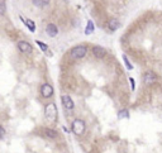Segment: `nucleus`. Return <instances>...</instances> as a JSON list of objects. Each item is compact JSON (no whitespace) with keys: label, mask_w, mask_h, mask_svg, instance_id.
<instances>
[{"label":"nucleus","mask_w":162,"mask_h":153,"mask_svg":"<svg viewBox=\"0 0 162 153\" xmlns=\"http://www.w3.org/2000/svg\"><path fill=\"white\" fill-rule=\"evenodd\" d=\"M86 53H88V47L85 44H79V46L72 47L68 54H70L71 60H80V58H84Z\"/></svg>","instance_id":"f257e3e1"},{"label":"nucleus","mask_w":162,"mask_h":153,"mask_svg":"<svg viewBox=\"0 0 162 153\" xmlns=\"http://www.w3.org/2000/svg\"><path fill=\"white\" fill-rule=\"evenodd\" d=\"M57 106L54 103H50L47 104L46 108H44V115H46V119L51 123H54L57 121Z\"/></svg>","instance_id":"f03ea898"},{"label":"nucleus","mask_w":162,"mask_h":153,"mask_svg":"<svg viewBox=\"0 0 162 153\" xmlns=\"http://www.w3.org/2000/svg\"><path fill=\"white\" fill-rule=\"evenodd\" d=\"M85 129H86V124H85V121L82 119H75L74 121H72L71 130H72V133L74 134L82 135L85 133Z\"/></svg>","instance_id":"7ed1b4c3"},{"label":"nucleus","mask_w":162,"mask_h":153,"mask_svg":"<svg viewBox=\"0 0 162 153\" xmlns=\"http://www.w3.org/2000/svg\"><path fill=\"white\" fill-rule=\"evenodd\" d=\"M158 81V76L153 71H146L142 76V82L144 85H153Z\"/></svg>","instance_id":"20e7f679"},{"label":"nucleus","mask_w":162,"mask_h":153,"mask_svg":"<svg viewBox=\"0 0 162 153\" xmlns=\"http://www.w3.org/2000/svg\"><path fill=\"white\" fill-rule=\"evenodd\" d=\"M39 91H41V95H42V97H44V99H50L51 96H53L54 90H53L52 85L44 82V83L41 85V90H39Z\"/></svg>","instance_id":"39448f33"},{"label":"nucleus","mask_w":162,"mask_h":153,"mask_svg":"<svg viewBox=\"0 0 162 153\" xmlns=\"http://www.w3.org/2000/svg\"><path fill=\"white\" fill-rule=\"evenodd\" d=\"M17 47H18V50L22 52V53H27V54L32 53V51H33L32 44L27 41H19L18 43H17Z\"/></svg>","instance_id":"423d86ee"},{"label":"nucleus","mask_w":162,"mask_h":153,"mask_svg":"<svg viewBox=\"0 0 162 153\" xmlns=\"http://www.w3.org/2000/svg\"><path fill=\"white\" fill-rule=\"evenodd\" d=\"M61 101L63 104V108L67 110H72L75 108V104H74V100L71 99L70 95H62L61 96Z\"/></svg>","instance_id":"0eeeda50"},{"label":"nucleus","mask_w":162,"mask_h":153,"mask_svg":"<svg viewBox=\"0 0 162 153\" xmlns=\"http://www.w3.org/2000/svg\"><path fill=\"white\" fill-rule=\"evenodd\" d=\"M91 53L94 54V57H96V58H104L106 56V50L101 46H94L91 48Z\"/></svg>","instance_id":"6e6552de"},{"label":"nucleus","mask_w":162,"mask_h":153,"mask_svg":"<svg viewBox=\"0 0 162 153\" xmlns=\"http://www.w3.org/2000/svg\"><path fill=\"white\" fill-rule=\"evenodd\" d=\"M46 33H47V36L48 37H51V38H54L58 34V28L56 24H53V23H50V24H47V27H46Z\"/></svg>","instance_id":"1a4fd4ad"},{"label":"nucleus","mask_w":162,"mask_h":153,"mask_svg":"<svg viewBox=\"0 0 162 153\" xmlns=\"http://www.w3.org/2000/svg\"><path fill=\"white\" fill-rule=\"evenodd\" d=\"M119 27H120V22L117 18L109 19V22H108V29L110 30V32H115V30H118Z\"/></svg>","instance_id":"9d476101"},{"label":"nucleus","mask_w":162,"mask_h":153,"mask_svg":"<svg viewBox=\"0 0 162 153\" xmlns=\"http://www.w3.org/2000/svg\"><path fill=\"white\" fill-rule=\"evenodd\" d=\"M20 19H22L23 22H24V24L28 27V29L30 30V32H32V33L36 32V23H34L33 20H30V19H24L22 15H20Z\"/></svg>","instance_id":"9b49d317"},{"label":"nucleus","mask_w":162,"mask_h":153,"mask_svg":"<svg viewBox=\"0 0 162 153\" xmlns=\"http://www.w3.org/2000/svg\"><path fill=\"white\" fill-rule=\"evenodd\" d=\"M33 5L37 8H46V6L51 3V0H32Z\"/></svg>","instance_id":"f8f14e48"},{"label":"nucleus","mask_w":162,"mask_h":153,"mask_svg":"<svg viewBox=\"0 0 162 153\" xmlns=\"http://www.w3.org/2000/svg\"><path fill=\"white\" fill-rule=\"evenodd\" d=\"M44 134H46V137L51 138V139H54L58 137V133L54 129H51V128H46L44 129Z\"/></svg>","instance_id":"ddd939ff"},{"label":"nucleus","mask_w":162,"mask_h":153,"mask_svg":"<svg viewBox=\"0 0 162 153\" xmlns=\"http://www.w3.org/2000/svg\"><path fill=\"white\" fill-rule=\"evenodd\" d=\"M95 27H94V23L91 22V20H89L88 22V26H86V29H85V34H91L94 32Z\"/></svg>","instance_id":"4468645a"},{"label":"nucleus","mask_w":162,"mask_h":153,"mask_svg":"<svg viewBox=\"0 0 162 153\" xmlns=\"http://www.w3.org/2000/svg\"><path fill=\"white\" fill-rule=\"evenodd\" d=\"M6 13V4L4 0H0V15H4Z\"/></svg>","instance_id":"2eb2a0df"},{"label":"nucleus","mask_w":162,"mask_h":153,"mask_svg":"<svg viewBox=\"0 0 162 153\" xmlns=\"http://www.w3.org/2000/svg\"><path fill=\"white\" fill-rule=\"evenodd\" d=\"M36 43H37V46H38L43 52H47L48 51V46H47L46 43H43V42H41V41H36Z\"/></svg>","instance_id":"dca6fc26"},{"label":"nucleus","mask_w":162,"mask_h":153,"mask_svg":"<svg viewBox=\"0 0 162 153\" xmlns=\"http://www.w3.org/2000/svg\"><path fill=\"white\" fill-rule=\"evenodd\" d=\"M123 61H124V65H125V67L128 68L129 71H130V70H133V66L130 65V62H129L128 58H127V56H125V54H123Z\"/></svg>","instance_id":"f3484780"},{"label":"nucleus","mask_w":162,"mask_h":153,"mask_svg":"<svg viewBox=\"0 0 162 153\" xmlns=\"http://www.w3.org/2000/svg\"><path fill=\"white\" fill-rule=\"evenodd\" d=\"M129 116V113H128V110H120L119 111V114H118V118L119 119H123V118H128Z\"/></svg>","instance_id":"a211bd4d"},{"label":"nucleus","mask_w":162,"mask_h":153,"mask_svg":"<svg viewBox=\"0 0 162 153\" xmlns=\"http://www.w3.org/2000/svg\"><path fill=\"white\" fill-rule=\"evenodd\" d=\"M129 82H130V88H132V90L136 89V82H134L133 77H129Z\"/></svg>","instance_id":"6ab92c4d"},{"label":"nucleus","mask_w":162,"mask_h":153,"mask_svg":"<svg viewBox=\"0 0 162 153\" xmlns=\"http://www.w3.org/2000/svg\"><path fill=\"white\" fill-rule=\"evenodd\" d=\"M5 129H4V127H1V125H0V138H4V135H5Z\"/></svg>","instance_id":"aec40b11"}]
</instances>
